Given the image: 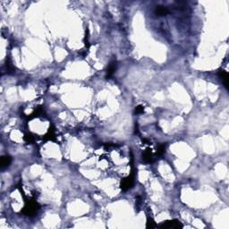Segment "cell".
I'll list each match as a JSON object with an SVG mask.
<instances>
[{
    "label": "cell",
    "instance_id": "1",
    "mask_svg": "<svg viewBox=\"0 0 229 229\" xmlns=\"http://www.w3.org/2000/svg\"><path fill=\"white\" fill-rule=\"evenodd\" d=\"M18 188H19V191L21 193V194L22 195L23 199H24V202H25V205L23 208L21 210V213L22 215L24 216H28V217H32L34 216L38 210L40 209L41 206L40 204L35 201V200H32V199H30V198H27L25 194H24V192L22 190V188H21V184L18 185Z\"/></svg>",
    "mask_w": 229,
    "mask_h": 229
},
{
    "label": "cell",
    "instance_id": "2",
    "mask_svg": "<svg viewBox=\"0 0 229 229\" xmlns=\"http://www.w3.org/2000/svg\"><path fill=\"white\" fill-rule=\"evenodd\" d=\"M131 160H132V163H131V166H132V171L131 174L126 176L125 178H123L121 180V184H120V188L122 189V191L126 192L130 189H132L134 186V184H135V176H136V173H135V169L133 167V157H131Z\"/></svg>",
    "mask_w": 229,
    "mask_h": 229
},
{
    "label": "cell",
    "instance_id": "3",
    "mask_svg": "<svg viewBox=\"0 0 229 229\" xmlns=\"http://www.w3.org/2000/svg\"><path fill=\"white\" fill-rule=\"evenodd\" d=\"M158 227H160V228L163 229H179L183 228L184 226H183V224L179 220H177V219H172V220H167V221L163 222L162 224H160V225H158Z\"/></svg>",
    "mask_w": 229,
    "mask_h": 229
},
{
    "label": "cell",
    "instance_id": "4",
    "mask_svg": "<svg viewBox=\"0 0 229 229\" xmlns=\"http://www.w3.org/2000/svg\"><path fill=\"white\" fill-rule=\"evenodd\" d=\"M117 61L116 59H113L110 61L107 68V73H106V78L107 79H110L114 74L116 73L117 71Z\"/></svg>",
    "mask_w": 229,
    "mask_h": 229
},
{
    "label": "cell",
    "instance_id": "5",
    "mask_svg": "<svg viewBox=\"0 0 229 229\" xmlns=\"http://www.w3.org/2000/svg\"><path fill=\"white\" fill-rule=\"evenodd\" d=\"M217 75L218 77L221 79V81H222L223 84L225 85V87H226V89L227 90H228V74H227V72H226L225 70L223 69H219L217 71Z\"/></svg>",
    "mask_w": 229,
    "mask_h": 229
},
{
    "label": "cell",
    "instance_id": "6",
    "mask_svg": "<svg viewBox=\"0 0 229 229\" xmlns=\"http://www.w3.org/2000/svg\"><path fill=\"white\" fill-rule=\"evenodd\" d=\"M154 13L158 16H166L167 14H169V10L164 6H158L155 8Z\"/></svg>",
    "mask_w": 229,
    "mask_h": 229
},
{
    "label": "cell",
    "instance_id": "7",
    "mask_svg": "<svg viewBox=\"0 0 229 229\" xmlns=\"http://www.w3.org/2000/svg\"><path fill=\"white\" fill-rule=\"evenodd\" d=\"M42 139L44 141H55L56 140V134H55V128L53 126H50L48 132L43 136Z\"/></svg>",
    "mask_w": 229,
    "mask_h": 229
},
{
    "label": "cell",
    "instance_id": "8",
    "mask_svg": "<svg viewBox=\"0 0 229 229\" xmlns=\"http://www.w3.org/2000/svg\"><path fill=\"white\" fill-rule=\"evenodd\" d=\"M142 160L145 163H152L154 161V158H153L152 152L150 149H147L142 154Z\"/></svg>",
    "mask_w": 229,
    "mask_h": 229
},
{
    "label": "cell",
    "instance_id": "9",
    "mask_svg": "<svg viewBox=\"0 0 229 229\" xmlns=\"http://www.w3.org/2000/svg\"><path fill=\"white\" fill-rule=\"evenodd\" d=\"M11 162H12V158L10 157V156H3L2 158H1V162H0V166H1V168L2 169H4V168H7L10 166V164H11Z\"/></svg>",
    "mask_w": 229,
    "mask_h": 229
},
{
    "label": "cell",
    "instance_id": "10",
    "mask_svg": "<svg viewBox=\"0 0 229 229\" xmlns=\"http://www.w3.org/2000/svg\"><path fill=\"white\" fill-rule=\"evenodd\" d=\"M44 114V110H43V107H37L36 109H35L34 111L32 112L30 116H27L26 118L29 119V120H31V119H33L35 117H41Z\"/></svg>",
    "mask_w": 229,
    "mask_h": 229
},
{
    "label": "cell",
    "instance_id": "11",
    "mask_svg": "<svg viewBox=\"0 0 229 229\" xmlns=\"http://www.w3.org/2000/svg\"><path fill=\"white\" fill-rule=\"evenodd\" d=\"M146 227L147 228H155L158 227V225L153 220L152 217H147V223H146Z\"/></svg>",
    "mask_w": 229,
    "mask_h": 229
},
{
    "label": "cell",
    "instance_id": "12",
    "mask_svg": "<svg viewBox=\"0 0 229 229\" xmlns=\"http://www.w3.org/2000/svg\"><path fill=\"white\" fill-rule=\"evenodd\" d=\"M5 66H6V69H7V72L8 73V74H12V73H14V66L13 65V64H12L11 60H10L9 58H7V62H6Z\"/></svg>",
    "mask_w": 229,
    "mask_h": 229
},
{
    "label": "cell",
    "instance_id": "13",
    "mask_svg": "<svg viewBox=\"0 0 229 229\" xmlns=\"http://www.w3.org/2000/svg\"><path fill=\"white\" fill-rule=\"evenodd\" d=\"M166 152V144H160L157 149V155L159 157H162Z\"/></svg>",
    "mask_w": 229,
    "mask_h": 229
},
{
    "label": "cell",
    "instance_id": "14",
    "mask_svg": "<svg viewBox=\"0 0 229 229\" xmlns=\"http://www.w3.org/2000/svg\"><path fill=\"white\" fill-rule=\"evenodd\" d=\"M24 141L28 143H32V142H34L35 137L31 132H27L24 134Z\"/></svg>",
    "mask_w": 229,
    "mask_h": 229
},
{
    "label": "cell",
    "instance_id": "15",
    "mask_svg": "<svg viewBox=\"0 0 229 229\" xmlns=\"http://www.w3.org/2000/svg\"><path fill=\"white\" fill-rule=\"evenodd\" d=\"M84 43H85V47L86 49H90V41H89V29H86L85 31V38H84Z\"/></svg>",
    "mask_w": 229,
    "mask_h": 229
},
{
    "label": "cell",
    "instance_id": "16",
    "mask_svg": "<svg viewBox=\"0 0 229 229\" xmlns=\"http://www.w3.org/2000/svg\"><path fill=\"white\" fill-rule=\"evenodd\" d=\"M143 112H144V107H143L142 106H138V107H136L135 109H134V113H135L136 115H141V114H142Z\"/></svg>",
    "mask_w": 229,
    "mask_h": 229
},
{
    "label": "cell",
    "instance_id": "17",
    "mask_svg": "<svg viewBox=\"0 0 229 229\" xmlns=\"http://www.w3.org/2000/svg\"><path fill=\"white\" fill-rule=\"evenodd\" d=\"M134 132L137 133V134L139 133V128H138V124H137V123L135 124V130H134Z\"/></svg>",
    "mask_w": 229,
    "mask_h": 229
},
{
    "label": "cell",
    "instance_id": "18",
    "mask_svg": "<svg viewBox=\"0 0 229 229\" xmlns=\"http://www.w3.org/2000/svg\"><path fill=\"white\" fill-rule=\"evenodd\" d=\"M142 141H143V142H146V144H151V143H150V141H148L147 139H143L142 140Z\"/></svg>",
    "mask_w": 229,
    "mask_h": 229
}]
</instances>
